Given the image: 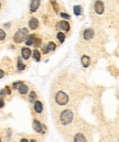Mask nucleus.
Listing matches in <instances>:
<instances>
[{
    "label": "nucleus",
    "mask_w": 119,
    "mask_h": 142,
    "mask_svg": "<svg viewBox=\"0 0 119 142\" xmlns=\"http://www.w3.org/2000/svg\"><path fill=\"white\" fill-rule=\"evenodd\" d=\"M60 120L62 125H69L73 120V113L69 109L63 110L60 116Z\"/></svg>",
    "instance_id": "f257e3e1"
},
{
    "label": "nucleus",
    "mask_w": 119,
    "mask_h": 142,
    "mask_svg": "<svg viewBox=\"0 0 119 142\" xmlns=\"http://www.w3.org/2000/svg\"><path fill=\"white\" fill-rule=\"evenodd\" d=\"M28 35H29V30L26 28H19V30L15 33L13 39L16 43H21L25 40Z\"/></svg>",
    "instance_id": "f03ea898"
},
{
    "label": "nucleus",
    "mask_w": 119,
    "mask_h": 142,
    "mask_svg": "<svg viewBox=\"0 0 119 142\" xmlns=\"http://www.w3.org/2000/svg\"><path fill=\"white\" fill-rule=\"evenodd\" d=\"M55 100L59 105H66L69 102V95L63 91H59L55 95Z\"/></svg>",
    "instance_id": "7ed1b4c3"
},
{
    "label": "nucleus",
    "mask_w": 119,
    "mask_h": 142,
    "mask_svg": "<svg viewBox=\"0 0 119 142\" xmlns=\"http://www.w3.org/2000/svg\"><path fill=\"white\" fill-rule=\"evenodd\" d=\"M94 10L98 15H102L105 11V4L103 1L101 0H97L94 3Z\"/></svg>",
    "instance_id": "20e7f679"
},
{
    "label": "nucleus",
    "mask_w": 119,
    "mask_h": 142,
    "mask_svg": "<svg viewBox=\"0 0 119 142\" xmlns=\"http://www.w3.org/2000/svg\"><path fill=\"white\" fill-rule=\"evenodd\" d=\"M94 36V31L93 28H86L83 31V39L85 40H89L92 39Z\"/></svg>",
    "instance_id": "39448f33"
},
{
    "label": "nucleus",
    "mask_w": 119,
    "mask_h": 142,
    "mask_svg": "<svg viewBox=\"0 0 119 142\" xmlns=\"http://www.w3.org/2000/svg\"><path fill=\"white\" fill-rule=\"evenodd\" d=\"M33 129L38 132V133H41L42 132V129H43V126L41 125V123L39 122L37 119H34L33 120Z\"/></svg>",
    "instance_id": "423d86ee"
},
{
    "label": "nucleus",
    "mask_w": 119,
    "mask_h": 142,
    "mask_svg": "<svg viewBox=\"0 0 119 142\" xmlns=\"http://www.w3.org/2000/svg\"><path fill=\"white\" fill-rule=\"evenodd\" d=\"M29 28L32 29V30H35L37 29L38 27V20L36 19V18H31L29 21Z\"/></svg>",
    "instance_id": "0eeeda50"
},
{
    "label": "nucleus",
    "mask_w": 119,
    "mask_h": 142,
    "mask_svg": "<svg viewBox=\"0 0 119 142\" xmlns=\"http://www.w3.org/2000/svg\"><path fill=\"white\" fill-rule=\"evenodd\" d=\"M40 6V0H31L30 2V11L31 12H35L38 10V8Z\"/></svg>",
    "instance_id": "6e6552de"
},
{
    "label": "nucleus",
    "mask_w": 119,
    "mask_h": 142,
    "mask_svg": "<svg viewBox=\"0 0 119 142\" xmlns=\"http://www.w3.org/2000/svg\"><path fill=\"white\" fill-rule=\"evenodd\" d=\"M58 28H62V30L64 31H69L70 30V24L67 22V21H60L59 23H58Z\"/></svg>",
    "instance_id": "1a4fd4ad"
},
{
    "label": "nucleus",
    "mask_w": 119,
    "mask_h": 142,
    "mask_svg": "<svg viewBox=\"0 0 119 142\" xmlns=\"http://www.w3.org/2000/svg\"><path fill=\"white\" fill-rule=\"evenodd\" d=\"M21 55H22V58L24 60H28V59L30 57L31 55V51L29 49V48H23L22 51H21Z\"/></svg>",
    "instance_id": "9d476101"
},
{
    "label": "nucleus",
    "mask_w": 119,
    "mask_h": 142,
    "mask_svg": "<svg viewBox=\"0 0 119 142\" xmlns=\"http://www.w3.org/2000/svg\"><path fill=\"white\" fill-rule=\"evenodd\" d=\"M34 109L36 111V113L38 114H40L42 111H43V105H42V103L40 101H36L34 103Z\"/></svg>",
    "instance_id": "9b49d317"
},
{
    "label": "nucleus",
    "mask_w": 119,
    "mask_h": 142,
    "mask_svg": "<svg viewBox=\"0 0 119 142\" xmlns=\"http://www.w3.org/2000/svg\"><path fill=\"white\" fill-rule=\"evenodd\" d=\"M90 62H91V59H90V57H88L87 55H83L81 57V64L84 68H87L90 65Z\"/></svg>",
    "instance_id": "f8f14e48"
},
{
    "label": "nucleus",
    "mask_w": 119,
    "mask_h": 142,
    "mask_svg": "<svg viewBox=\"0 0 119 142\" xmlns=\"http://www.w3.org/2000/svg\"><path fill=\"white\" fill-rule=\"evenodd\" d=\"M35 39H36V36H35V35H33V34H31V35H28L25 39L26 44H27L28 46L32 45V44L34 43V41H35Z\"/></svg>",
    "instance_id": "ddd939ff"
},
{
    "label": "nucleus",
    "mask_w": 119,
    "mask_h": 142,
    "mask_svg": "<svg viewBox=\"0 0 119 142\" xmlns=\"http://www.w3.org/2000/svg\"><path fill=\"white\" fill-rule=\"evenodd\" d=\"M73 140H74L75 142L86 141V138H85V137L82 135L81 133H78V134H76L75 135L74 138H73Z\"/></svg>",
    "instance_id": "4468645a"
},
{
    "label": "nucleus",
    "mask_w": 119,
    "mask_h": 142,
    "mask_svg": "<svg viewBox=\"0 0 119 142\" xmlns=\"http://www.w3.org/2000/svg\"><path fill=\"white\" fill-rule=\"evenodd\" d=\"M82 10V8H81V6H74L73 7V12H74V14H75L76 16H80V15H81V11Z\"/></svg>",
    "instance_id": "2eb2a0df"
},
{
    "label": "nucleus",
    "mask_w": 119,
    "mask_h": 142,
    "mask_svg": "<svg viewBox=\"0 0 119 142\" xmlns=\"http://www.w3.org/2000/svg\"><path fill=\"white\" fill-rule=\"evenodd\" d=\"M26 68V65L22 62V61H21V59L19 58V60H18V69L19 70H20V71H23L24 69Z\"/></svg>",
    "instance_id": "dca6fc26"
},
{
    "label": "nucleus",
    "mask_w": 119,
    "mask_h": 142,
    "mask_svg": "<svg viewBox=\"0 0 119 142\" xmlns=\"http://www.w3.org/2000/svg\"><path fill=\"white\" fill-rule=\"evenodd\" d=\"M33 57L34 59L37 61V62H39L40 61V53L38 52V50H35L34 52H33Z\"/></svg>",
    "instance_id": "f3484780"
},
{
    "label": "nucleus",
    "mask_w": 119,
    "mask_h": 142,
    "mask_svg": "<svg viewBox=\"0 0 119 142\" xmlns=\"http://www.w3.org/2000/svg\"><path fill=\"white\" fill-rule=\"evenodd\" d=\"M57 38H58V39H59L61 42H63L64 39H65V34H64L63 32H58V34H57Z\"/></svg>",
    "instance_id": "a211bd4d"
},
{
    "label": "nucleus",
    "mask_w": 119,
    "mask_h": 142,
    "mask_svg": "<svg viewBox=\"0 0 119 142\" xmlns=\"http://www.w3.org/2000/svg\"><path fill=\"white\" fill-rule=\"evenodd\" d=\"M47 47H48V49H49V51H54L55 49H56V44L54 43V42H52V41H50V42H49V44L47 45Z\"/></svg>",
    "instance_id": "6ab92c4d"
},
{
    "label": "nucleus",
    "mask_w": 119,
    "mask_h": 142,
    "mask_svg": "<svg viewBox=\"0 0 119 142\" xmlns=\"http://www.w3.org/2000/svg\"><path fill=\"white\" fill-rule=\"evenodd\" d=\"M6 31L4 30V29H2V28H0V40H4V39H6Z\"/></svg>",
    "instance_id": "aec40b11"
},
{
    "label": "nucleus",
    "mask_w": 119,
    "mask_h": 142,
    "mask_svg": "<svg viewBox=\"0 0 119 142\" xmlns=\"http://www.w3.org/2000/svg\"><path fill=\"white\" fill-rule=\"evenodd\" d=\"M61 17L63 18V19H71V16L67 13H61Z\"/></svg>",
    "instance_id": "412c9836"
},
{
    "label": "nucleus",
    "mask_w": 119,
    "mask_h": 142,
    "mask_svg": "<svg viewBox=\"0 0 119 142\" xmlns=\"http://www.w3.org/2000/svg\"><path fill=\"white\" fill-rule=\"evenodd\" d=\"M36 97H37V95H36L35 92H31V93H30V95H29V100H30V101H33V100H34Z\"/></svg>",
    "instance_id": "4be33fe9"
},
{
    "label": "nucleus",
    "mask_w": 119,
    "mask_h": 142,
    "mask_svg": "<svg viewBox=\"0 0 119 142\" xmlns=\"http://www.w3.org/2000/svg\"><path fill=\"white\" fill-rule=\"evenodd\" d=\"M40 43H41V39H35V41H34V45L36 46V47H38V46L40 45Z\"/></svg>",
    "instance_id": "5701e85b"
},
{
    "label": "nucleus",
    "mask_w": 119,
    "mask_h": 142,
    "mask_svg": "<svg viewBox=\"0 0 119 142\" xmlns=\"http://www.w3.org/2000/svg\"><path fill=\"white\" fill-rule=\"evenodd\" d=\"M51 5H52V7L54 8V10H55L56 12H58V11H59V6H58V4H57L56 2H54V3H51Z\"/></svg>",
    "instance_id": "b1692460"
},
{
    "label": "nucleus",
    "mask_w": 119,
    "mask_h": 142,
    "mask_svg": "<svg viewBox=\"0 0 119 142\" xmlns=\"http://www.w3.org/2000/svg\"><path fill=\"white\" fill-rule=\"evenodd\" d=\"M4 105H5V101H4V99L2 97H0V108L3 107Z\"/></svg>",
    "instance_id": "393cba45"
},
{
    "label": "nucleus",
    "mask_w": 119,
    "mask_h": 142,
    "mask_svg": "<svg viewBox=\"0 0 119 142\" xmlns=\"http://www.w3.org/2000/svg\"><path fill=\"white\" fill-rule=\"evenodd\" d=\"M4 74H5V73H4V71L0 69V79H1V78L4 77Z\"/></svg>",
    "instance_id": "a878e982"
},
{
    "label": "nucleus",
    "mask_w": 119,
    "mask_h": 142,
    "mask_svg": "<svg viewBox=\"0 0 119 142\" xmlns=\"http://www.w3.org/2000/svg\"><path fill=\"white\" fill-rule=\"evenodd\" d=\"M21 141H28V139H26V138H22V139H21Z\"/></svg>",
    "instance_id": "bb28decb"
},
{
    "label": "nucleus",
    "mask_w": 119,
    "mask_h": 142,
    "mask_svg": "<svg viewBox=\"0 0 119 142\" xmlns=\"http://www.w3.org/2000/svg\"><path fill=\"white\" fill-rule=\"evenodd\" d=\"M51 3H54V2H56V0H50Z\"/></svg>",
    "instance_id": "cd10ccee"
},
{
    "label": "nucleus",
    "mask_w": 119,
    "mask_h": 142,
    "mask_svg": "<svg viewBox=\"0 0 119 142\" xmlns=\"http://www.w3.org/2000/svg\"><path fill=\"white\" fill-rule=\"evenodd\" d=\"M0 8H1V3H0Z\"/></svg>",
    "instance_id": "c85d7f7f"
},
{
    "label": "nucleus",
    "mask_w": 119,
    "mask_h": 142,
    "mask_svg": "<svg viewBox=\"0 0 119 142\" xmlns=\"http://www.w3.org/2000/svg\"><path fill=\"white\" fill-rule=\"evenodd\" d=\"M1 140H2V139H1V138H0V141H1Z\"/></svg>",
    "instance_id": "c756f323"
}]
</instances>
